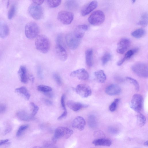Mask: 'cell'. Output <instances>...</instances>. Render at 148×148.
Returning a JSON list of instances; mask_svg holds the SVG:
<instances>
[{"mask_svg": "<svg viewBox=\"0 0 148 148\" xmlns=\"http://www.w3.org/2000/svg\"><path fill=\"white\" fill-rule=\"evenodd\" d=\"M35 45L36 49L43 53H47L51 47V43L49 39L43 34L39 35L36 37Z\"/></svg>", "mask_w": 148, "mask_h": 148, "instance_id": "6da1fadb", "label": "cell"}, {"mask_svg": "<svg viewBox=\"0 0 148 148\" xmlns=\"http://www.w3.org/2000/svg\"><path fill=\"white\" fill-rule=\"evenodd\" d=\"M73 133V131L67 127H58L55 130L54 135L52 138V141L53 143H55L60 138L68 139Z\"/></svg>", "mask_w": 148, "mask_h": 148, "instance_id": "7a4b0ae2", "label": "cell"}, {"mask_svg": "<svg viewBox=\"0 0 148 148\" xmlns=\"http://www.w3.org/2000/svg\"><path fill=\"white\" fill-rule=\"evenodd\" d=\"M39 32V27L35 22H29L25 26V34L28 39H32L38 36Z\"/></svg>", "mask_w": 148, "mask_h": 148, "instance_id": "3957f363", "label": "cell"}, {"mask_svg": "<svg viewBox=\"0 0 148 148\" xmlns=\"http://www.w3.org/2000/svg\"><path fill=\"white\" fill-rule=\"evenodd\" d=\"M105 19V16L103 12L100 10H96L93 12L88 19L89 22L94 25H100L103 23Z\"/></svg>", "mask_w": 148, "mask_h": 148, "instance_id": "277c9868", "label": "cell"}, {"mask_svg": "<svg viewBox=\"0 0 148 148\" xmlns=\"http://www.w3.org/2000/svg\"><path fill=\"white\" fill-rule=\"evenodd\" d=\"M130 106L134 111L139 113L143 108V98L142 96L139 94L134 95L130 101Z\"/></svg>", "mask_w": 148, "mask_h": 148, "instance_id": "5b68a950", "label": "cell"}, {"mask_svg": "<svg viewBox=\"0 0 148 148\" xmlns=\"http://www.w3.org/2000/svg\"><path fill=\"white\" fill-rule=\"evenodd\" d=\"M132 69L134 73L140 77H148V67L145 63L141 62L136 63L132 66Z\"/></svg>", "mask_w": 148, "mask_h": 148, "instance_id": "8992f818", "label": "cell"}, {"mask_svg": "<svg viewBox=\"0 0 148 148\" xmlns=\"http://www.w3.org/2000/svg\"><path fill=\"white\" fill-rule=\"evenodd\" d=\"M74 18L73 14L70 12L62 10L58 13L57 18L62 24L68 25L70 24Z\"/></svg>", "mask_w": 148, "mask_h": 148, "instance_id": "52a82bcc", "label": "cell"}, {"mask_svg": "<svg viewBox=\"0 0 148 148\" xmlns=\"http://www.w3.org/2000/svg\"><path fill=\"white\" fill-rule=\"evenodd\" d=\"M28 11L31 16L35 20H40L43 16V11L42 7L32 3L29 7Z\"/></svg>", "mask_w": 148, "mask_h": 148, "instance_id": "ba28073f", "label": "cell"}, {"mask_svg": "<svg viewBox=\"0 0 148 148\" xmlns=\"http://www.w3.org/2000/svg\"><path fill=\"white\" fill-rule=\"evenodd\" d=\"M81 39L76 38L74 33H70L68 34L66 36V42L71 49L74 50L77 49L81 42Z\"/></svg>", "mask_w": 148, "mask_h": 148, "instance_id": "9c48e42d", "label": "cell"}, {"mask_svg": "<svg viewBox=\"0 0 148 148\" xmlns=\"http://www.w3.org/2000/svg\"><path fill=\"white\" fill-rule=\"evenodd\" d=\"M75 91L78 94L83 98L88 97L90 96L92 93L90 87L84 84L78 85L75 88Z\"/></svg>", "mask_w": 148, "mask_h": 148, "instance_id": "30bf717a", "label": "cell"}, {"mask_svg": "<svg viewBox=\"0 0 148 148\" xmlns=\"http://www.w3.org/2000/svg\"><path fill=\"white\" fill-rule=\"evenodd\" d=\"M130 44V41L128 38H123L121 39L117 44V52L120 54H123L129 48Z\"/></svg>", "mask_w": 148, "mask_h": 148, "instance_id": "8fae6325", "label": "cell"}, {"mask_svg": "<svg viewBox=\"0 0 148 148\" xmlns=\"http://www.w3.org/2000/svg\"><path fill=\"white\" fill-rule=\"evenodd\" d=\"M71 77L77 78L79 80H85L89 77L88 72L84 69H77L72 72L70 74Z\"/></svg>", "mask_w": 148, "mask_h": 148, "instance_id": "7c38bea8", "label": "cell"}, {"mask_svg": "<svg viewBox=\"0 0 148 148\" xmlns=\"http://www.w3.org/2000/svg\"><path fill=\"white\" fill-rule=\"evenodd\" d=\"M55 49L57 56L61 61H64L67 60L68 58L67 52L62 44H56Z\"/></svg>", "mask_w": 148, "mask_h": 148, "instance_id": "4fadbf2b", "label": "cell"}, {"mask_svg": "<svg viewBox=\"0 0 148 148\" xmlns=\"http://www.w3.org/2000/svg\"><path fill=\"white\" fill-rule=\"evenodd\" d=\"M98 2L97 1H92L85 5L81 11V14L84 16L89 14L97 6Z\"/></svg>", "mask_w": 148, "mask_h": 148, "instance_id": "5bb4252c", "label": "cell"}, {"mask_svg": "<svg viewBox=\"0 0 148 148\" xmlns=\"http://www.w3.org/2000/svg\"><path fill=\"white\" fill-rule=\"evenodd\" d=\"M121 89L120 86L116 84L109 85L105 90L106 93L110 96L118 95L121 93Z\"/></svg>", "mask_w": 148, "mask_h": 148, "instance_id": "9a60e30c", "label": "cell"}, {"mask_svg": "<svg viewBox=\"0 0 148 148\" xmlns=\"http://www.w3.org/2000/svg\"><path fill=\"white\" fill-rule=\"evenodd\" d=\"M86 122L82 116H78L73 120L72 126L75 128L80 131H82L84 128Z\"/></svg>", "mask_w": 148, "mask_h": 148, "instance_id": "2e32d148", "label": "cell"}, {"mask_svg": "<svg viewBox=\"0 0 148 148\" xmlns=\"http://www.w3.org/2000/svg\"><path fill=\"white\" fill-rule=\"evenodd\" d=\"M67 105L69 108L74 111H77L83 108H86L88 105L73 101H67Z\"/></svg>", "mask_w": 148, "mask_h": 148, "instance_id": "e0dca14e", "label": "cell"}, {"mask_svg": "<svg viewBox=\"0 0 148 148\" xmlns=\"http://www.w3.org/2000/svg\"><path fill=\"white\" fill-rule=\"evenodd\" d=\"M88 29V27L86 25H79L75 28L74 34L76 38L81 39L83 37Z\"/></svg>", "mask_w": 148, "mask_h": 148, "instance_id": "ac0fdd59", "label": "cell"}, {"mask_svg": "<svg viewBox=\"0 0 148 148\" xmlns=\"http://www.w3.org/2000/svg\"><path fill=\"white\" fill-rule=\"evenodd\" d=\"M9 33V29L7 24L3 21L0 20V37L5 38Z\"/></svg>", "mask_w": 148, "mask_h": 148, "instance_id": "d6986e66", "label": "cell"}, {"mask_svg": "<svg viewBox=\"0 0 148 148\" xmlns=\"http://www.w3.org/2000/svg\"><path fill=\"white\" fill-rule=\"evenodd\" d=\"M15 92L27 100H29L30 98V94L27 88L25 87L22 86L16 88Z\"/></svg>", "mask_w": 148, "mask_h": 148, "instance_id": "ffe728a7", "label": "cell"}, {"mask_svg": "<svg viewBox=\"0 0 148 148\" xmlns=\"http://www.w3.org/2000/svg\"><path fill=\"white\" fill-rule=\"evenodd\" d=\"M17 118L20 120L25 121H29L32 120L34 116L31 114H29L24 110H20L16 113Z\"/></svg>", "mask_w": 148, "mask_h": 148, "instance_id": "44dd1931", "label": "cell"}, {"mask_svg": "<svg viewBox=\"0 0 148 148\" xmlns=\"http://www.w3.org/2000/svg\"><path fill=\"white\" fill-rule=\"evenodd\" d=\"M18 73L21 82L23 83H26L28 81V77L26 67L23 66H21L18 70Z\"/></svg>", "mask_w": 148, "mask_h": 148, "instance_id": "7402d4cb", "label": "cell"}, {"mask_svg": "<svg viewBox=\"0 0 148 148\" xmlns=\"http://www.w3.org/2000/svg\"><path fill=\"white\" fill-rule=\"evenodd\" d=\"M95 80L100 83L104 82L106 77L104 71L102 70H99L95 71L94 73Z\"/></svg>", "mask_w": 148, "mask_h": 148, "instance_id": "603a6c76", "label": "cell"}, {"mask_svg": "<svg viewBox=\"0 0 148 148\" xmlns=\"http://www.w3.org/2000/svg\"><path fill=\"white\" fill-rule=\"evenodd\" d=\"M92 143L95 146H109L112 144V141L109 139L100 138L95 140Z\"/></svg>", "mask_w": 148, "mask_h": 148, "instance_id": "cb8c5ba5", "label": "cell"}, {"mask_svg": "<svg viewBox=\"0 0 148 148\" xmlns=\"http://www.w3.org/2000/svg\"><path fill=\"white\" fill-rule=\"evenodd\" d=\"M93 51L92 49H87L85 53L86 62L87 65L89 67L92 65Z\"/></svg>", "mask_w": 148, "mask_h": 148, "instance_id": "d4e9b609", "label": "cell"}, {"mask_svg": "<svg viewBox=\"0 0 148 148\" xmlns=\"http://www.w3.org/2000/svg\"><path fill=\"white\" fill-rule=\"evenodd\" d=\"M88 123L89 126L92 129H94L97 126V121L96 116L91 114L89 116L88 119Z\"/></svg>", "mask_w": 148, "mask_h": 148, "instance_id": "484cf974", "label": "cell"}, {"mask_svg": "<svg viewBox=\"0 0 148 148\" xmlns=\"http://www.w3.org/2000/svg\"><path fill=\"white\" fill-rule=\"evenodd\" d=\"M145 30L142 28L137 29L133 31L131 33L132 36L133 37L140 38L143 37L145 34Z\"/></svg>", "mask_w": 148, "mask_h": 148, "instance_id": "4316f807", "label": "cell"}, {"mask_svg": "<svg viewBox=\"0 0 148 148\" xmlns=\"http://www.w3.org/2000/svg\"><path fill=\"white\" fill-rule=\"evenodd\" d=\"M136 118L139 125L140 127L144 126L146 121V119L145 116L141 113H138L136 115Z\"/></svg>", "mask_w": 148, "mask_h": 148, "instance_id": "83f0119b", "label": "cell"}, {"mask_svg": "<svg viewBox=\"0 0 148 148\" xmlns=\"http://www.w3.org/2000/svg\"><path fill=\"white\" fill-rule=\"evenodd\" d=\"M111 58V55L110 53H105L102 57L101 61L102 64L105 65L106 64Z\"/></svg>", "mask_w": 148, "mask_h": 148, "instance_id": "f1b7e54d", "label": "cell"}, {"mask_svg": "<svg viewBox=\"0 0 148 148\" xmlns=\"http://www.w3.org/2000/svg\"><path fill=\"white\" fill-rule=\"evenodd\" d=\"M125 79L127 80L134 86L136 91H138L139 89V85L138 83L136 80L129 77H126Z\"/></svg>", "mask_w": 148, "mask_h": 148, "instance_id": "f546056e", "label": "cell"}, {"mask_svg": "<svg viewBox=\"0 0 148 148\" xmlns=\"http://www.w3.org/2000/svg\"><path fill=\"white\" fill-rule=\"evenodd\" d=\"M47 4L49 7L51 8H55L58 7L60 4L61 0H47Z\"/></svg>", "mask_w": 148, "mask_h": 148, "instance_id": "4dcf8cb0", "label": "cell"}, {"mask_svg": "<svg viewBox=\"0 0 148 148\" xmlns=\"http://www.w3.org/2000/svg\"><path fill=\"white\" fill-rule=\"evenodd\" d=\"M38 90L40 91L46 93L51 92L52 90V88L51 87L43 85H40L37 86Z\"/></svg>", "mask_w": 148, "mask_h": 148, "instance_id": "1f68e13d", "label": "cell"}, {"mask_svg": "<svg viewBox=\"0 0 148 148\" xmlns=\"http://www.w3.org/2000/svg\"><path fill=\"white\" fill-rule=\"evenodd\" d=\"M147 15V14H144L141 16V20L138 23V25L145 26L148 23Z\"/></svg>", "mask_w": 148, "mask_h": 148, "instance_id": "d6a6232c", "label": "cell"}, {"mask_svg": "<svg viewBox=\"0 0 148 148\" xmlns=\"http://www.w3.org/2000/svg\"><path fill=\"white\" fill-rule=\"evenodd\" d=\"M16 7L15 5H12L10 7L8 13V18L9 19H12L14 16L15 13Z\"/></svg>", "mask_w": 148, "mask_h": 148, "instance_id": "836d02e7", "label": "cell"}, {"mask_svg": "<svg viewBox=\"0 0 148 148\" xmlns=\"http://www.w3.org/2000/svg\"><path fill=\"white\" fill-rule=\"evenodd\" d=\"M138 51V48H136L132 50H130L127 51L125 54L124 58L126 60L130 58Z\"/></svg>", "mask_w": 148, "mask_h": 148, "instance_id": "e575fe53", "label": "cell"}, {"mask_svg": "<svg viewBox=\"0 0 148 148\" xmlns=\"http://www.w3.org/2000/svg\"><path fill=\"white\" fill-rule=\"evenodd\" d=\"M66 7L68 9L72 10L75 8L76 7V3L74 1H67L65 3Z\"/></svg>", "mask_w": 148, "mask_h": 148, "instance_id": "d590c367", "label": "cell"}, {"mask_svg": "<svg viewBox=\"0 0 148 148\" xmlns=\"http://www.w3.org/2000/svg\"><path fill=\"white\" fill-rule=\"evenodd\" d=\"M119 101V99H116L110 104L109 107V109L110 111L114 112L116 110Z\"/></svg>", "mask_w": 148, "mask_h": 148, "instance_id": "8d00e7d4", "label": "cell"}, {"mask_svg": "<svg viewBox=\"0 0 148 148\" xmlns=\"http://www.w3.org/2000/svg\"><path fill=\"white\" fill-rule=\"evenodd\" d=\"M29 126L28 125H25L21 126L17 132L16 136L17 137L21 136L23 132L28 128Z\"/></svg>", "mask_w": 148, "mask_h": 148, "instance_id": "74e56055", "label": "cell"}, {"mask_svg": "<svg viewBox=\"0 0 148 148\" xmlns=\"http://www.w3.org/2000/svg\"><path fill=\"white\" fill-rule=\"evenodd\" d=\"M30 106L31 108V115L34 116L37 113L39 110L38 107L33 102L30 103Z\"/></svg>", "mask_w": 148, "mask_h": 148, "instance_id": "f35d334b", "label": "cell"}, {"mask_svg": "<svg viewBox=\"0 0 148 148\" xmlns=\"http://www.w3.org/2000/svg\"><path fill=\"white\" fill-rule=\"evenodd\" d=\"M42 148H58L54 143L49 142H45L43 144Z\"/></svg>", "mask_w": 148, "mask_h": 148, "instance_id": "ab89813d", "label": "cell"}, {"mask_svg": "<svg viewBox=\"0 0 148 148\" xmlns=\"http://www.w3.org/2000/svg\"><path fill=\"white\" fill-rule=\"evenodd\" d=\"M53 77L57 84L59 85H61L62 81L60 76L56 73H54L53 74Z\"/></svg>", "mask_w": 148, "mask_h": 148, "instance_id": "60d3db41", "label": "cell"}, {"mask_svg": "<svg viewBox=\"0 0 148 148\" xmlns=\"http://www.w3.org/2000/svg\"><path fill=\"white\" fill-rule=\"evenodd\" d=\"M65 96L63 94L61 97L60 102L61 105L64 111H66V110L65 103Z\"/></svg>", "mask_w": 148, "mask_h": 148, "instance_id": "b9f144b4", "label": "cell"}, {"mask_svg": "<svg viewBox=\"0 0 148 148\" xmlns=\"http://www.w3.org/2000/svg\"><path fill=\"white\" fill-rule=\"evenodd\" d=\"M108 130L109 132L111 134H116L118 133V130L113 127H110L108 128Z\"/></svg>", "mask_w": 148, "mask_h": 148, "instance_id": "7bdbcfd3", "label": "cell"}, {"mask_svg": "<svg viewBox=\"0 0 148 148\" xmlns=\"http://www.w3.org/2000/svg\"><path fill=\"white\" fill-rule=\"evenodd\" d=\"M67 114V110L64 111L59 116L58 118V120H61L65 118Z\"/></svg>", "mask_w": 148, "mask_h": 148, "instance_id": "ee69618b", "label": "cell"}, {"mask_svg": "<svg viewBox=\"0 0 148 148\" xmlns=\"http://www.w3.org/2000/svg\"><path fill=\"white\" fill-rule=\"evenodd\" d=\"M6 110V107L4 104H0V114L4 112Z\"/></svg>", "mask_w": 148, "mask_h": 148, "instance_id": "f6af8a7d", "label": "cell"}, {"mask_svg": "<svg viewBox=\"0 0 148 148\" xmlns=\"http://www.w3.org/2000/svg\"><path fill=\"white\" fill-rule=\"evenodd\" d=\"M44 0H33L32 3L38 5L40 6L43 3Z\"/></svg>", "mask_w": 148, "mask_h": 148, "instance_id": "bcb514c9", "label": "cell"}, {"mask_svg": "<svg viewBox=\"0 0 148 148\" xmlns=\"http://www.w3.org/2000/svg\"><path fill=\"white\" fill-rule=\"evenodd\" d=\"M62 41V37L60 35H58L56 38V44H61Z\"/></svg>", "mask_w": 148, "mask_h": 148, "instance_id": "7dc6e473", "label": "cell"}, {"mask_svg": "<svg viewBox=\"0 0 148 148\" xmlns=\"http://www.w3.org/2000/svg\"><path fill=\"white\" fill-rule=\"evenodd\" d=\"M12 128L11 127L9 126L4 131L3 134L4 135L10 132Z\"/></svg>", "mask_w": 148, "mask_h": 148, "instance_id": "c3c4849f", "label": "cell"}, {"mask_svg": "<svg viewBox=\"0 0 148 148\" xmlns=\"http://www.w3.org/2000/svg\"><path fill=\"white\" fill-rule=\"evenodd\" d=\"M126 60L125 58L124 57L122 59L120 60L118 62L117 64L118 66H120Z\"/></svg>", "mask_w": 148, "mask_h": 148, "instance_id": "681fc988", "label": "cell"}, {"mask_svg": "<svg viewBox=\"0 0 148 148\" xmlns=\"http://www.w3.org/2000/svg\"><path fill=\"white\" fill-rule=\"evenodd\" d=\"M8 141V139H5L0 140V146L4 145L6 143H7Z\"/></svg>", "mask_w": 148, "mask_h": 148, "instance_id": "f907efd6", "label": "cell"}, {"mask_svg": "<svg viewBox=\"0 0 148 148\" xmlns=\"http://www.w3.org/2000/svg\"><path fill=\"white\" fill-rule=\"evenodd\" d=\"M38 76L40 77H42V72L41 70V69L39 67L38 68Z\"/></svg>", "mask_w": 148, "mask_h": 148, "instance_id": "816d5d0a", "label": "cell"}, {"mask_svg": "<svg viewBox=\"0 0 148 148\" xmlns=\"http://www.w3.org/2000/svg\"><path fill=\"white\" fill-rule=\"evenodd\" d=\"M45 102L46 104L47 105H51L52 104V102L48 99H46Z\"/></svg>", "mask_w": 148, "mask_h": 148, "instance_id": "f5cc1de1", "label": "cell"}, {"mask_svg": "<svg viewBox=\"0 0 148 148\" xmlns=\"http://www.w3.org/2000/svg\"><path fill=\"white\" fill-rule=\"evenodd\" d=\"M50 92H48L45 93V94L47 96L49 97H52L53 96V94L52 93Z\"/></svg>", "mask_w": 148, "mask_h": 148, "instance_id": "db71d44e", "label": "cell"}, {"mask_svg": "<svg viewBox=\"0 0 148 148\" xmlns=\"http://www.w3.org/2000/svg\"><path fill=\"white\" fill-rule=\"evenodd\" d=\"M144 145H145V146H148V141H145L144 143Z\"/></svg>", "mask_w": 148, "mask_h": 148, "instance_id": "11a10c76", "label": "cell"}, {"mask_svg": "<svg viewBox=\"0 0 148 148\" xmlns=\"http://www.w3.org/2000/svg\"><path fill=\"white\" fill-rule=\"evenodd\" d=\"M32 148H42V147H40V146H36Z\"/></svg>", "mask_w": 148, "mask_h": 148, "instance_id": "9f6ffc18", "label": "cell"}, {"mask_svg": "<svg viewBox=\"0 0 148 148\" xmlns=\"http://www.w3.org/2000/svg\"><path fill=\"white\" fill-rule=\"evenodd\" d=\"M132 3H134V2L136 1L135 0H132Z\"/></svg>", "mask_w": 148, "mask_h": 148, "instance_id": "6f0895ef", "label": "cell"}, {"mask_svg": "<svg viewBox=\"0 0 148 148\" xmlns=\"http://www.w3.org/2000/svg\"></svg>", "mask_w": 148, "mask_h": 148, "instance_id": "680465c9", "label": "cell"}]
</instances>
